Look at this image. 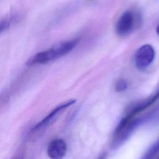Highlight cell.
Segmentation results:
<instances>
[{"label": "cell", "mask_w": 159, "mask_h": 159, "mask_svg": "<svg viewBox=\"0 0 159 159\" xmlns=\"http://www.w3.org/2000/svg\"><path fill=\"white\" fill-rule=\"evenodd\" d=\"M75 99H70L65 101L56 107H55L48 114H47L43 119H42L39 122H38L34 127L32 129V132H38L39 130H43L46 127H48L50 125L53 124L60 115V114L64 111L66 108H68L71 105L75 102Z\"/></svg>", "instance_id": "3"}, {"label": "cell", "mask_w": 159, "mask_h": 159, "mask_svg": "<svg viewBox=\"0 0 159 159\" xmlns=\"http://www.w3.org/2000/svg\"><path fill=\"white\" fill-rule=\"evenodd\" d=\"M127 88V83L122 79L117 81V82L116 84V90L118 92L124 91Z\"/></svg>", "instance_id": "8"}, {"label": "cell", "mask_w": 159, "mask_h": 159, "mask_svg": "<svg viewBox=\"0 0 159 159\" xmlns=\"http://www.w3.org/2000/svg\"><path fill=\"white\" fill-rule=\"evenodd\" d=\"M80 39L60 42L52 47L31 57L26 62L28 66L43 65L58 59L70 52L79 43Z\"/></svg>", "instance_id": "1"}, {"label": "cell", "mask_w": 159, "mask_h": 159, "mask_svg": "<svg viewBox=\"0 0 159 159\" xmlns=\"http://www.w3.org/2000/svg\"><path fill=\"white\" fill-rule=\"evenodd\" d=\"M155 50L150 44H145L140 47L136 51L134 61L136 67L140 70L147 68L153 61Z\"/></svg>", "instance_id": "4"}, {"label": "cell", "mask_w": 159, "mask_h": 159, "mask_svg": "<svg viewBox=\"0 0 159 159\" xmlns=\"http://www.w3.org/2000/svg\"><path fill=\"white\" fill-rule=\"evenodd\" d=\"M11 24V20L9 19H4L0 21V34L7 30Z\"/></svg>", "instance_id": "9"}, {"label": "cell", "mask_w": 159, "mask_h": 159, "mask_svg": "<svg viewBox=\"0 0 159 159\" xmlns=\"http://www.w3.org/2000/svg\"><path fill=\"white\" fill-rule=\"evenodd\" d=\"M66 151V142L61 139H55L48 144L47 153L51 159H62L65 156Z\"/></svg>", "instance_id": "5"}, {"label": "cell", "mask_w": 159, "mask_h": 159, "mask_svg": "<svg viewBox=\"0 0 159 159\" xmlns=\"http://www.w3.org/2000/svg\"><path fill=\"white\" fill-rule=\"evenodd\" d=\"M159 152V139H158L145 153L141 159H153Z\"/></svg>", "instance_id": "7"}, {"label": "cell", "mask_w": 159, "mask_h": 159, "mask_svg": "<svg viewBox=\"0 0 159 159\" xmlns=\"http://www.w3.org/2000/svg\"><path fill=\"white\" fill-rule=\"evenodd\" d=\"M137 21V16L132 11H125L117 22L116 25V33L122 37L128 35L135 28Z\"/></svg>", "instance_id": "2"}, {"label": "cell", "mask_w": 159, "mask_h": 159, "mask_svg": "<svg viewBox=\"0 0 159 159\" xmlns=\"http://www.w3.org/2000/svg\"><path fill=\"white\" fill-rule=\"evenodd\" d=\"M156 32L157 33V34L159 35V24L158 25V26L157 27V29H156Z\"/></svg>", "instance_id": "10"}, {"label": "cell", "mask_w": 159, "mask_h": 159, "mask_svg": "<svg viewBox=\"0 0 159 159\" xmlns=\"http://www.w3.org/2000/svg\"><path fill=\"white\" fill-rule=\"evenodd\" d=\"M159 98V89L152 96L148 97L147 99L138 101L132 104L127 109V117H134L135 115L139 112L145 110L146 108L152 105L158 98Z\"/></svg>", "instance_id": "6"}]
</instances>
